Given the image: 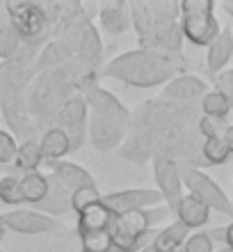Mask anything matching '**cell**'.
<instances>
[{"instance_id": "cell-11", "label": "cell", "mask_w": 233, "mask_h": 252, "mask_svg": "<svg viewBox=\"0 0 233 252\" xmlns=\"http://www.w3.org/2000/svg\"><path fill=\"white\" fill-rule=\"evenodd\" d=\"M208 92H210V87L206 80L190 76V73H181L162 87L160 99L169 101V103H181V106H192V103L204 99Z\"/></svg>"}, {"instance_id": "cell-3", "label": "cell", "mask_w": 233, "mask_h": 252, "mask_svg": "<svg viewBox=\"0 0 233 252\" xmlns=\"http://www.w3.org/2000/svg\"><path fill=\"white\" fill-rule=\"evenodd\" d=\"M183 39L199 48H208L220 34V21L215 19L213 0H183L179 19Z\"/></svg>"}, {"instance_id": "cell-23", "label": "cell", "mask_w": 233, "mask_h": 252, "mask_svg": "<svg viewBox=\"0 0 233 252\" xmlns=\"http://www.w3.org/2000/svg\"><path fill=\"white\" fill-rule=\"evenodd\" d=\"M199 110H201L204 117L224 122L229 117V113L233 110V106H231V99H229L224 92H220V90H210V92L199 101Z\"/></svg>"}, {"instance_id": "cell-25", "label": "cell", "mask_w": 233, "mask_h": 252, "mask_svg": "<svg viewBox=\"0 0 233 252\" xmlns=\"http://www.w3.org/2000/svg\"><path fill=\"white\" fill-rule=\"evenodd\" d=\"M199 152H201V160H204L206 165H224V163L231 158V154H229V149L222 138L204 140Z\"/></svg>"}, {"instance_id": "cell-7", "label": "cell", "mask_w": 233, "mask_h": 252, "mask_svg": "<svg viewBox=\"0 0 233 252\" xmlns=\"http://www.w3.org/2000/svg\"><path fill=\"white\" fill-rule=\"evenodd\" d=\"M130 124L119 120H110V117H101V115L89 113V122H87V140L92 142V147L101 154L121 149V145L126 142Z\"/></svg>"}, {"instance_id": "cell-18", "label": "cell", "mask_w": 233, "mask_h": 252, "mask_svg": "<svg viewBox=\"0 0 233 252\" xmlns=\"http://www.w3.org/2000/svg\"><path fill=\"white\" fill-rule=\"evenodd\" d=\"M190 234L192 232L185 225H181L179 220H172L169 225L160 227L151 246L144 248L142 252H183V243Z\"/></svg>"}, {"instance_id": "cell-26", "label": "cell", "mask_w": 233, "mask_h": 252, "mask_svg": "<svg viewBox=\"0 0 233 252\" xmlns=\"http://www.w3.org/2000/svg\"><path fill=\"white\" fill-rule=\"evenodd\" d=\"M21 48H23V41L16 34V30L9 26V21L0 23V60H12Z\"/></svg>"}, {"instance_id": "cell-4", "label": "cell", "mask_w": 233, "mask_h": 252, "mask_svg": "<svg viewBox=\"0 0 233 252\" xmlns=\"http://www.w3.org/2000/svg\"><path fill=\"white\" fill-rule=\"evenodd\" d=\"M9 26L16 30L23 46L39 48L48 44V37L53 34V26L48 21L41 2H5L2 5Z\"/></svg>"}, {"instance_id": "cell-30", "label": "cell", "mask_w": 233, "mask_h": 252, "mask_svg": "<svg viewBox=\"0 0 233 252\" xmlns=\"http://www.w3.org/2000/svg\"><path fill=\"white\" fill-rule=\"evenodd\" d=\"M16 152H19L16 138L7 128H0V165H12Z\"/></svg>"}, {"instance_id": "cell-1", "label": "cell", "mask_w": 233, "mask_h": 252, "mask_svg": "<svg viewBox=\"0 0 233 252\" xmlns=\"http://www.w3.org/2000/svg\"><path fill=\"white\" fill-rule=\"evenodd\" d=\"M37 48L23 46L12 60H5L0 64V110L7 126L16 135L26 140H32L34 122L27 113V90L32 85L37 69Z\"/></svg>"}, {"instance_id": "cell-21", "label": "cell", "mask_w": 233, "mask_h": 252, "mask_svg": "<svg viewBox=\"0 0 233 252\" xmlns=\"http://www.w3.org/2000/svg\"><path fill=\"white\" fill-rule=\"evenodd\" d=\"M39 147H41V156L48 163H57V160H64L69 152H71V140L62 128L57 126H51L41 133L39 138Z\"/></svg>"}, {"instance_id": "cell-22", "label": "cell", "mask_w": 233, "mask_h": 252, "mask_svg": "<svg viewBox=\"0 0 233 252\" xmlns=\"http://www.w3.org/2000/svg\"><path fill=\"white\" fill-rule=\"evenodd\" d=\"M41 163H44V156H41L39 140L32 138V140H26L23 145H19V152H16V158H14L12 165L19 172L30 174V172H39Z\"/></svg>"}, {"instance_id": "cell-31", "label": "cell", "mask_w": 233, "mask_h": 252, "mask_svg": "<svg viewBox=\"0 0 233 252\" xmlns=\"http://www.w3.org/2000/svg\"><path fill=\"white\" fill-rule=\"evenodd\" d=\"M99 199H101L99 188H80V190L71 192V209H74V213H80L85 206L94 204Z\"/></svg>"}, {"instance_id": "cell-36", "label": "cell", "mask_w": 233, "mask_h": 252, "mask_svg": "<svg viewBox=\"0 0 233 252\" xmlns=\"http://www.w3.org/2000/svg\"><path fill=\"white\" fill-rule=\"evenodd\" d=\"M215 252H231V250H227V248H220V250H215Z\"/></svg>"}, {"instance_id": "cell-14", "label": "cell", "mask_w": 233, "mask_h": 252, "mask_svg": "<svg viewBox=\"0 0 233 252\" xmlns=\"http://www.w3.org/2000/svg\"><path fill=\"white\" fill-rule=\"evenodd\" d=\"M34 211L46 213L51 218H57V216H64V213L74 211L71 209V192L62 186L55 174L48 172V192H46V197L34 206Z\"/></svg>"}, {"instance_id": "cell-33", "label": "cell", "mask_w": 233, "mask_h": 252, "mask_svg": "<svg viewBox=\"0 0 233 252\" xmlns=\"http://www.w3.org/2000/svg\"><path fill=\"white\" fill-rule=\"evenodd\" d=\"M222 140H224V145H227L229 154L233 156V124H227L224 126V133H222Z\"/></svg>"}, {"instance_id": "cell-34", "label": "cell", "mask_w": 233, "mask_h": 252, "mask_svg": "<svg viewBox=\"0 0 233 252\" xmlns=\"http://www.w3.org/2000/svg\"><path fill=\"white\" fill-rule=\"evenodd\" d=\"M220 7H222V9H224V12H227L229 16L233 19V0H224V2H222Z\"/></svg>"}, {"instance_id": "cell-19", "label": "cell", "mask_w": 233, "mask_h": 252, "mask_svg": "<svg viewBox=\"0 0 233 252\" xmlns=\"http://www.w3.org/2000/svg\"><path fill=\"white\" fill-rule=\"evenodd\" d=\"M99 21H101V28L107 34H112V37H119V34L128 32V28H130L128 2L117 0V2H103V5H99Z\"/></svg>"}, {"instance_id": "cell-17", "label": "cell", "mask_w": 233, "mask_h": 252, "mask_svg": "<svg viewBox=\"0 0 233 252\" xmlns=\"http://www.w3.org/2000/svg\"><path fill=\"white\" fill-rule=\"evenodd\" d=\"M233 58V30L231 28H222L217 39L206 48V69L208 73L217 78L222 73V69L229 64V60Z\"/></svg>"}, {"instance_id": "cell-10", "label": "cell", "mask_w": 233, "mask_h": 252, "mask_svg": "<svg viewBox=\"0 0 233 252\" xmlns=\"http://www.w3.org/2000/svg\"><path fill=\"white\" fill-rule=\"evenodd\" d=\"M154 177L158 188L155 190L162 195V202L169 211H176L181 197H183V177H181V163L172 158H162L155 156L154 158Z\"/></svg>"}, {"instance_id": "cell-8", "label": "cell", "mask_w": 233, "mask_h": 252, "mask_svg": "<svg viewBox=\"0 0 233 252\" xmlns=\"http://www.w3.org/2000/svg\"><path fill=\"white\" fill-rule=\"evenodd\" d=\"M7 232H16L23 236H37V234H53L64 229L62 220L51 218L46 213H39L34 209H12L2 213Z\"/></svg>"}, {"instance_id": "cell-35", "label": "cell", "mask_w": 233, "mask_h": 252, "mask_svg": "<svg viewBox=\"0 0 233 252\" xmlns=\"http://www.w3.org/2000/svg\"><path fill=\"white\" fill-rule=\"evenodd\" d=\"M7 236V227H5V220H2V213H0V243L5 241Z\"/></svg>"}, {"instance_id": "cell-20", "label": "cell", "mask_w": 233, "mask_h": 252, "mask_svg": "<svg viewBox=\"0 0 233 252\" xmlns=\"http://www.w3.org/2000/svg\"><path fill=\"white\" fill-rule=\"evenodd\" d=\"M128 12H130V26L140 37V48H151L155 32V16L149 2H128Z\"/></svg>"}, {"instance_id": "cell-16", "label": "cell", "mask_w": 233, "mask_h": 252, "mask_svg": "<svg viewBox=\"0 0 233 252\" xmlns=\"http://www.w3.org/2000/svg\"><path fill=\"white\" fill-rule=\"evenodd\" d=\"M174 220L185 225L190 232H199L201 227H206L208 220H210V209L194 195H183L176 211H174Z\"/></svg>"}, {"instance_id": "cell-38", "label": "cell", "mask_w": 233, "mask_h": 252, "mask_svg": "<svg viewBox=\"0 0 233 252\" xmlns=\"http://www.w3.org/2000/svg\"><path fill=\"white\" fill-rule=\"evenodd\" d=\"M0 252H2V250H0Z\"/></svg>"}, {"instance_id": "cell-15", "label": "cell", "mask_w": 233, "mask_h": 252, "mask_svg": "<svg viewBox=\"0 0 233 252\" xmlns=\"http://www.w3.org/2000/svg\"><path fill=\"white\" fill-rule=\"evenodd\" d=\"M76 218H78L76 232H78V236H82V234L107 232V229H112V222L117 216H112V213L105 209V204L99 199V202L85 206L80 213H76Z\"/></svg>"}, {"instance_id": "cell-37", "label": "cell", "mask_w": 233, "mask_h": 252, "mask_svg": "<svg viewBox=\"0 0 233 252\" xmlns=\"http://www.w3.org/2000/svg\"><path fill=\"white\" fill-rule=\"evenodd\" d=\"M231 202H233V184H231Z\"/></svg>"}, {"instance_id": "cell-28", "label": "cell", "mask_w": 233, "mask_h": 252, "mask_svg": "<svg viewBox=\"0 0 233 252\" xmlns=\"http://www.w3.org/2000/svg\"><path fill=\"white\" fill-rule=\"evenodd\" d=\"M78 239L82 252H112V234H110V229L107 232L82 234Z\"/></svg>"}, {"instance_id": "cell-5", "label": "cell", "mask_w": 233, "mask_h": 252, "mask_svg": "<svg viewBox=\"0 0 233 252\" xmlns=\"http://www.w3.org/2000/svg\"><path fill=\"white\" fill-rule=\"evenodd\" d=\"M181 177H183V188H187V195H194L201 199L210 211H217L222 216L233 218V202L222 186L213 177H208L199 167H183L181 165Z\"/></svg>"}, {"instance_id": "cell-29", "label": "cell", "mask_w": 233, "mask_h": 252, "mask_svg": "<svg viewBox=\"0 0 233 252\" xmlns=\"http://www.w3.org/2000/svg\"><path fill=\"white\" fill-rule=\"evenodd\" d=\"M183 252H215V243L206 229L192 232L183 243Z\"/></svg>"}, {"instance_id": "cell-2", "label": "cell", "mask_w": 233, "mask_h": 252, "mask_svg": "<svg viewBox=\"0 0 233 252\" xmlns=\"http://www.w3.org/2000/svg\"><path fill=\"white\" fill-rule=\"evenodd\" d=\"M181 73H185L183 55H169L154 48H135L117 55L101 66L103 78L121 80L130 87H165L167 83Z\"/></svg>"}, {"instance_id": "cell-13", "label": "cell", "mask_w": 233, "mask_h": 252, "mask_svg": "<svg viewBox=\"0 0 233 252\" xmlns=\"http://www.w3.org/2000/svg\"><path fill=\"white\" fill-rule=\"evenodd\" d=\"M51 174H55L69 192H76V190H80V188H99L96 186V179L92 177V172L85 170L82 165H78V163H71V160L51 163Z\"/></svg>"}, {"instance_id": "cell-9", "label": "cell", "mask_w": 233, "mask_h": 252, "mask_svg": "<svg viewBox=\"0 0 233 252\" xmlns=\"http://www.w3.org/2000/svg\"><path fill=\"white\" fill-rule=\"evenodd\" d=\"M101 202L112 216H121L128 211H140V209H154L162 204V195L155 188H126V190H114L107 195H101Z\"/></svg>"}, {"instance_id": "cell-24", "label": "cell", "mask_w": 233, "mask_h": 252, "mask_svg": "<svg viewBox=\"0 0 233 252\" xmlns=\"http://www.w3.org/2000/svg\"><path fill=\"white\" fill-rule=\"evenodd\" d=\"M48 192V174L44 172H30L21 177V195L23 204L37 206Z\"/></svg>"}, {"instance_id": "cell-32", "label": "cell", "mask_w": 233, "mask_h": 252, "mask_svg": "<svg viewBox=\"0 0 233 252\" xmlns=\"http://www.w3.org/2000/svg\"><path fill=\"white\" fill-rule=\"evenodd\" d=\"M206 232L213 239V243H222L227 250L233 252V220L224 227H215V229H206Z\"/></svg>"}, {"instance_id": "cell-12", "label": "cell", "mask_w": 233, "mask_h": 252, "mask_svg": "<svg viewBox=\"0 0 233 252\" xmlns=\"http://www.w3.org/2000/svg\"><path fill=\"white\" fill-rule=\"evenodd\" d=\"M82 96H85V101H87L89 113L101 115V117H110V120L128 122V124L133 122V113H130L112 92H107L105 87H101L99 83L92 87H87L85 92H82Z\"/></svg>"}, {"instance_id": "cell-6", "label": "cell", "mask_w": 233, "mask_h": 252, "mask_svg": "<svg viewBox=\"0 0 233 252\" xmlns=\"http://www.w3.org/2000/svg\"><path fill=\"white\" fill-rule=\"evenodd\" d=\"M87 122H89V108H87L85 96L82 92L74 94L55 117V126L62 128L71 140V152L82 149V145L87 142Z\"/></svg>"}, {"instance_id": "cell-27", "label": "cell", "mask_w": 233, "mask_h": 252, "mask_svg": "<svg viewBox=\"0 0 233 252\" xmlns=\"http://www.w3.org/2000/svg\"><path fill=\"white\" fill-rule=\"evenodd\" d=\"M0 202L7 206H21L23 195H21V179L14 174L0 177Z\"/></svg>"}]
</instances>
